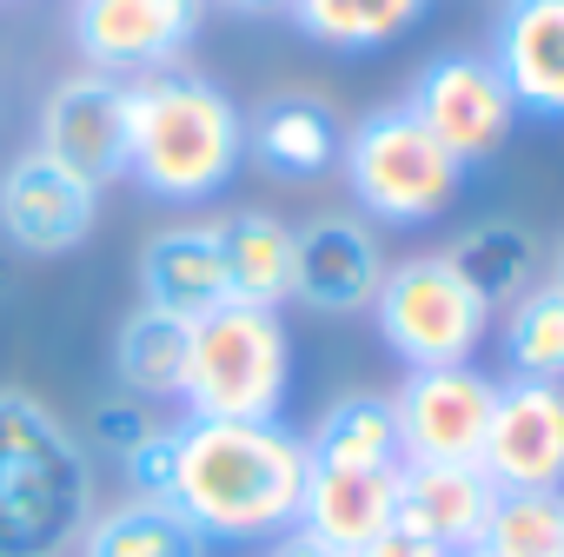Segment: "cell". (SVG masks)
Wrapping results in <instances>:
<instances>
[{
	"mask_svg": "<svg viewBox=\"0 0 564 557\" xmlns=\"http://www.w3.org/2000/svg\"><path fill=\"white\" fill-rule=\"evenodd\" d=\"M306 498V438L279 418L239 425V418H186L180 425V465H173V504L206 544H259L300 524Z\"/></svg>",
	"mask_w": 564,
	"mask_h": 557,
	"instance_id": "6da1fadb",
	"label": "cell"
},
{
	"mask_svg": "<svg viewBox=\"0 0 564 557\" xmlns=\"http://www.w3.org/2000/svg\"><path fill=\"white\" fill-rule=\"evenodd\" d=\"M246 160V113L232 94L193 67H160L127 80V173L166 199L199 206L213 199Z\"/></svg>",
	"mask_w": 564,
	"mask_h": 557,
	"instance_id": "7a4b0ae2",
	"label": "cell"
},
{
	"mask_svg": "<svg viewBox=\"0 0 564 557\" xmlns=\"http://www.w3.org/2000/svg\"><path fill=\"white\" fill-rule=\"evenodd\" d=\"M94 524V458L34 392H0V557H67Z\"/></svg>",
	"mask_w": 564,
	"mask_h": 557,
	"instance_id": "3957f363",
	"label": "cell"
},
{
	"mask_svg": "<svg viewBox=\"0 0 564 557\" xmlns=\"http://www.w3.org/2000/svg\"><path fill=\"white\" fill-rule=\"evenodd\" d=\"M286 392H293V339H286V319L272 306L226 299L206 319H193L186 379H180L186 418L265 425V418L286 412Z\"/></svg>",
	"mask_w": 564,
	"mask_h": 557,
	"instance_id": "277c9868",
	"label": "cell"
},
{
	"mask_svg": "<svg viewBox=\"0 0 564 557\" xmlns=\"http://www.w3.org/2000/svg\"><path fill=\"white\" fill-rule=\"evenodd\" d=\"M339 173H346V193L359 206V219H379V226H425L438 219L458 186H465V160H452L425 127L419 113L399 100V107H379L366 113L346 146H339Z\"/></svg>",
	"mask_w": 564,
	"mask_h": 557,
	"instance_id": "5b68a950",
	"label": "cell"
},
{
	"mask_svg": "<svg viewBox=\"0 0 564 557\" xmlns=\"http://www.w3.org/2000/svg\"><path fill=\"white\" fill-rule=\"evenodd\" d=\"M372 326L392 346V359H405V372L471 365L491 332V306L452 272L445 252H412L386 265L379 293H372Z\"/></svg>",
	"mask_w": 564,
	"mask_h": 557,
	"instance_id": "8992f818",
	"label": "cell"
},
{
	"mask_svg": "<svg viewBox=\"0 0 564 557\" xmlns=\"http://www.w3.org/2000/svg\"><path fill=\"white\" fill-rule=\"evenodd\" d=\"M405 107L465 166L491 160L511 140V127H518V100H511V87L498 80V67L485 54H438V61H425L412 94H405Z\"/></svg>",
	"mask_w": 564,
	"mask_h": 557,
	"instance_id": "52a82bcc",
	"label": "cell"
},
{
	"mask_svg": "<svg viewBox=\"0 0 564 557\" xmlns=\"http://www.w3.org/2000/svg\"><path fill=\"white\" fill-rule=\"evenodd\" d=\"M206 0H74V47L94 74L140 80L160 67H180V54L199 41Z\"/></svg>",
	"mask_w": 564,
	"mask_h": 557,
	"instance_id": "ba28073f",
	"label": "cell"
},
{
	"mask_svg": "<svg viewBox=\"0 0 564 557\" xmlns=\"http://www.w3.org/2000/svg\"><path fill=\"white\" fill-rule=\"evenodd\" d=\"M491 405H498V379L478 372V365H425V372H405V385L392 392L399 451L405 458H425V465H478Z\"/></svg>",
	"mask_w": 564,
	"mask_h": 557,
	"instance_id": "9c48e42d",
	"label": "cell"
},
{
	"mask_svg": "<svg viewBox=\"0 0 564 557\" xmlns=\"http://www.w3.org/2000/svg\"><path fill=\"white\" fill-rule=\"evenodd\" d=\"M34 153H47L61 173H74V179H87V186L127 179V80L94 74V67L67 74V80L41 100Z\"/></svg>",
	"mask_w": 564,
	"mask_h": 557,
	"instance_id": "30bf717a",
	"label": "cell"
},
{
	"mask_svg": "<svg viewBox=\"0 0 564 557\" xmlns=\"http://www.w3.org/2000/svg\"><path fill=\"white\" fill-rule=\"evenodd\" d=\"M100 219V186L61 173L47 153H14L0 166V239L28 259H67Z\"/></svg>",
	"mask_w": 564,
	"mask_h": 557,
	"instance_id": "8fae6325",
	"label": "cell"
},
{
	"mask_svg": "<svg viewBox=\"0 0 564 557\" xmlns=\"http://www.w3.org/2000/svg\"><path fill=\"white\" fill-rule=\"evenodd\" d=\"M478 471L498 491H564V385L551 379H505Z\"/></svg>",
	"mask_w": 564,
	"mask_h": 557,
	"instance_id": "7c38bea8",
	"label": "cell"
},
{
	"mask_svg": "<svg viewBox=\"0 0 564 557\" xmlns=\"http://www.w3.org/2000/svg\"><path fill=\"white\" fill-rule=\"evenodd\" d=\"M386 265L392 259H386L372 219L319 212V219L293 226V299L306 313H326V319L372 313V293H379Z\"/></svg>",
	"mask_w": 564,
	"mask_h": 557,
	"instance_id": "4fadbf2b",
	"label": "cell"
},
{
	"mask_svg": "<svg viewBox=\"0 0 564 557\" xmlns=\"http://www.w3.org/2000/svg\"><path fill=\"white\" fill-rule=\"evenodd\" d=\"M485 61L511 87L518 113L564 120V0H505Z\"/></svg>",
	"mask_w": 564,
	"mask_h": 557,
	"instance_id": "5bb4252c",
	"label": "cell"
},
{
	"mask_svg": "<svg viewBox=\"0 0 564 557\" xmlns=\"http://www.w3.org/2000/svg\"><path fill=\"white\" fill-rule=\"evenodd\" d=\"M491 504H498V484L478 465H425V458H405L399 465L392 524L412 531V537H425V544H438L445 557H458V550H478Z\"/></svg>",
	"mask_w": 564,
	"mask_h": 557,
	"instance_id": "9a60e30c",
	"label": "cell"
},
{
	"mask_svg": "<svg viewBox=\"0 0 564 557\" xmlns=\"http://www.w3.org/2000/svg\"><path fill=\"white\" fill-rule=\"evenodd\" d=\"M232 299V278H226V245L213 219L193 226H160L140 245V306L173 313V319H206L213 306Z\"/></svg>",
	"mask_w": 564,
	"mask_h": 557,
	"instance_id": "2e32d148",
	"label": "cell"
},
{
	"mask_svg": "<svg viewBox=\"0 0 564 557\" xmlns=\"http://www.w3.org/2000/svg\"><path fill=\"white\" fill-rule=\"evenodd\" d=\"M399 504V465H313L306 458V498H300V531L319 537L326 550L352 557L379 531H392Z\"/></svg>",
	"mask_w": 564,
	"mask_h": 557,
	"instance_id": "e0dca14e",
	"label": "cell"
},
{
	"mask_svg": "<svg viewBox=\"0 0 564 557\" xmlns=\"http://www.w3.org/2000/svg\"><path fill=\"white\" fill-rule=\"evenodd\" d=\"M339 146H346V133H339L333 107L313 94H279V100L252 107V120H246V153L272 179H319L339 166Z\"/></svg>",
	"mask_w": 564,
	"mask_h": 557,
	"instance_id": "ac0fdd59",
	"label": "cell"
},
{
	"mask_svg": "<svg viewBox=\"0 0 564 557\" xmlns=\"http://www.w3.org/2000/svg\"><path fill=\"white\" fill-rule=\"evenodd\" d=\"M445 259H452V272L465 278L491 313H505L511 299H524L544 278V239L531 226H518V219H478V226H465L445 245Z\"/></svg>",
	"mask_w": 564,
	"mask_h": 557,
	"instance_id": "d6986e66",
	"label": "cell"
},
{
	"mask_svg": "<svg viewBox=\"0 0 564 557\" xmlns=\"http://www.w3.org/2000/svg\"><path fill=\"white\" fill-rule=\"evenodd\" d=\"M186 339L193 326L173 319V313H153V306H133L113 332V379L127 398L140 405H160V398H180V379H186Z\"/></svg>",
	"mask_w": 564,
	"mask_h": 557,
	"instance_id": "ffe728a7",
	"label": "cell"
},
{
	"mask_svg": "<svg viewBox=\"0 0 564 557\" xmlns=\"http://www.w3.org/2000/svg\"><path fill=\"white\" fill-rule=\"evenodd\" d=\"M219 245H226V278L239 306H286L293 299V226L272 212H232L219 219Z\"/></svg>",
	"mask_w": 564,
	"mask_h": 557,
	"instance_id": "44dd1931",
	"label": "cell"
},
{
	"mask_svg": "<svg viewBox=\"0 0 564 557\" xmlns=\"http://www.w3.org/2000/svg\"><path fill=\"white\" fill-rule=\"evenodd\" d=\"M286 14L333 54H379L432 14V0H286Z\"/></svg>",
	"mask_w": 564,
	"mask_h": 557,
	"instance_id": "7402d4cb",
	"label": "cell"
},
{
	"mask_svg": "<svg viewBox=\"0 0 564 557\" xmlns=\"http://www.w3.org/2000/svg\"><path fill=\"white\" fill-rule=\"evenodd\" d=\"M80 557H206V537L186 524L180 504L120 498L113 511H94V524L80 531Z\"/></svg>",
	"mask_w": 564,
	"mask_h": 557,
	"instance_id": "603a6c76",
	"label": "cell"
},
{
	"mask_svg": "<svg viewBox=\"0 0 564 557\" xmlns=\"http://www.w3.org/2000/svg\"><path fill=\"white\" fill-rule=\"evenodd\" d=\"M313 465H405L399 451V418L386 392H346L319 412L313 438H306Z\"/></svg>",
	"mask_w": 564,
	"mask_h": 557,
	"instance_id": "cb8c5ba5",
	"label": "cell"
},
{
	"mask_svg": "<svg viewBox=\"0 0 564 557\" xmlns=\"http://www.w3.org/2000/svg\"><path fill=\"white\" fill-rule=\"evenodd\" d=\"M498 339H505L511 379H551V385H564V293L551 286V278H538L524 299L505 306Z\"/></svg>",
	"mask_w": 564,
	"mask_h": 557,
	"instance_id": "d4e9b609",
	"label": "cell"
},
{
	"mask_svg": "<svg viewBox=\"0 0 564 557\" xmlns=\"http://www.w3.org/2000/svg\"><path fill=\"white\" fill-rule=\"evenodd\" d=\"M478 550L485 557H564V491H498Z\"/></svg>",
	"mask_w": 564,
	"mask_h": 557,
	"instance_id": "484cf974",
	"label": "cell"
},
{
	"mask_svg": "<svg viewBox=\"0 0 564 557\" xmlns=\"http://www.w3.org/2000/svg\"><path fill=\"white\" fill-rule=\"evenodd\" d=\"M173 465H180V425H153V432L120 458L127 498H160V504H173Z\"/></svg>",
	"mask_w": 564,
	"mask_h": 557,
	"instance_id": "4316f807",
	"label": "cell"
},
{
	"mask_svg": "<svg viewBox=\"0 0 564 557\" xmlns=\"http://www.w3.org/2000/svg\"><path fill=\"white\" fill-rule=\"evenodd\" d=\"M153 425H160V418H153L140 398H127V392H120V398H100V405H94V418H87L94 445H100L113 465H120V458H127V451H133V445L153 432Z\"/></svg>",
	"mask_w": 564,
	"mask_h": 557,
	"instance_id": "83f0119b",
	"label": "cell"
},
{
	"mask_svg": "<svg viewBox=\"0 0 564 557\" xmlns=\"http://www.w3.org/2000/svg\"><path fill=\"white\" fill-rule=\"evenodd\" d=\"M352 557H445V550H438V544H425V537H412V531H399V524H392V531H379V537H372V544H359V550H352Z\"/></svg>",
	"mask_w": 564,
	"mask_h": 557,
	"instance_id": "f1b7e54d",
	"label": "cell"
},
{
	"mask_svg": "<svg viewBox=\"0 0 564 557\" xmlns=\"http://www.w3.org/2000/svg\"><path fill=\"white\" fill-rule=\"evenodd\" d=\"M265 557H339V550H326L319 537H306V531L293 524V531H279V537L265 544Z\"/></svg>",
	"mask_w": 564,
	"mask_h": 557,
	"instance_id": "f546056e",
	"label": "cell"
},
{
	"mask_svg": "<svg viewBox=\"0 0 564 557\" xmlns=\"http://www.w3.org/2000/svg\"><path fill=\"white\" fill-rule=\"evenodd\" d=\"M206 8H226V14H279L286 0H206Z\"/></svg>",
	"mask_w": 564,
	"mask_h": 557,
	"instance_id": "4dcf8cb0",
	"label": "cell"
},
{
	"mask_svg": "<svg viewBox=\"0 0 564 557\" xmlns=\"http://www.w3.org/2000/svg\"><path fill=\"white\" fill-rule=\"evenodd\" d=\"M544 278H551V286H557V293H564V239H557V245H551V259H544Z\"/></svg>",
	"mask_w": 564,
	"mask_h": 557,
	"instance_id": "1f68e13d",
	"label": "cell"
},
{
	"mask_svg": "<svg viewBox=\"0 0 564 557\" xmlns=\"http://www.w3.org/2000/svg\"><path fill=\"white\" fill-rule=\"evenodd\" d=\"M458 557H485V550H458Z\"/></svg>",
	"mask_w": 564,
	"mask_h": 557,
	"instance_id": "d6a6232c",
	"label": "cell"
},
{
	"mask_svg": "<svg viewBox=\"0 0 564 557\" xmlns=\"http://www.w3.org/2000/svg\"><path fill=\"white\" fill-rule=\"evenodd\" d=\"M0 8H8V0H0Z\"/></svg>",
	"mask_w": 564,
	"mask_h": 557,
	"instance_id": "836d02e7",
	"label": "cell"
}]
</instances>
